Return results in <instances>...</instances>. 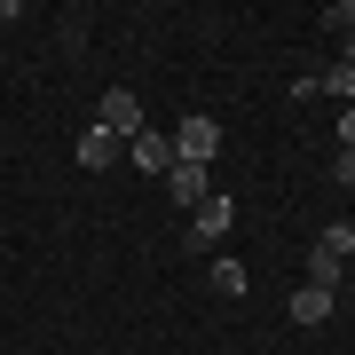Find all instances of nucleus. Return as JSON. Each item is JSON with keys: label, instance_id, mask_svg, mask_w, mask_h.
Returning <instances> with one entry per match:
<instances>
[{"label": "nucleus", "instance_id": "6", "mask_svg": "<svg viewBox=\"0 0 355 355\" xmlns=\"http://www.w3.org/2000/svg\"><path fill=\"white\" fill-rule=\"evenodd\" d=\"M127 158L142 166V174H166V166H174V135H158V127H142V135L127 142Z\"/></svg>", "mask_w": 355, "mask_h": 355}, {"label": "nucleus", "instance_id": "13", "mask_svg": "<svg viewBox=\"0 0 355 355\" xmlns=\"http://www.w3.org/2000/svg\"><path fill=\"white\" fill-rule=\"evenodd\" d=\"M340 150H355V103L340 111Z\"/></svg>", "mask_w": 355, "mask_h": 355}, {"label": "nucleus", "instance_id": "12", "mask_svg": "<svg viewBox=\"0 0 355 355\" xmlns=\"http://www.w3.org/2000/svg\"><path fill=\"white\" fill-rule=\"evenodd\" d=\"M331 182H340V190H355V150H340V158H331Z\"/></svg>", "mask_w": 355, "mask_h": 355}, {"label": "nucleus", "instance_id": "9", "mask_svg": "<svg viewBox=\"0 0 355 355\" xmlns=\"http://www.w3.org/2000/svg\"><path fill=\"white\" fill-rule=\"evenodd\" d=\"M316 253L347 268V261H355V221H331V229H324V237H316Z\"/></svg>", "mask_w": 355, "mask_h": 355}, {"label": "nucleus", "instance_id": "8", "mask_svg": "<svg viewBox=\"0 0 355 355\" xmlns=\"http://www.w3.org/2000/svg\"><path fill=\"white\" fill-rule=\"evenodd\" d=\"M331 316V292L324 284H300V292H292V324H324Z\"/></svg>", "mask_w": 355, "mask_h": 355}, {"label": "nucleus", "instance_id": "2", "mask_svg": "<svg viewBox=\"0 0 355 355\" xmlns=\"http://www.w3.org/2000/svg\"><path fill=\"white\" fill-rule=\"evenodd\" d=\"M214 150H221V119L214 111H190L174 127V158H190V166H214Z\"/></svg>", "mask_w": 355, "mask_h": 355}, {"label": "nucleus", "instance_id": "14", "mask_svg": "<svg viewBox=\"0 0 355 355\" xmlns=\"http://www.w3.org/2000/svg\"><path fill=\"white\" fill-rule=\"evenodd\" d=\"M340 64H347V71H355V32H347V40H340Z\"/></svg>", "mask_w": 355, "mask_h": 355}, {"label": "nucleus", "instance_id": "3", "mask_svg": "<svg viewBox=\"0 0 355 355\" xmlns=\"http://www.w3.org/2000/svg\"><path fill=\"white\" fill-rule=\"evenodd\" d=\"M166 198H174L182 214H198V205L214 198V182H205V166H190V158H174V166H166Z\"/></svg>", "mask_w": 355, "mask_h": 355}, {"label": "nucleus", "instance_id": "10", "mask_svg": "<svg viewBox=\"0 0 355 355\" xmlns=\"http://www.w3.org/2000/svg\"><path fill=\"white\" fill-rule=\"evenodd\" d=\"M205 284H214L221 300H237V292L253 284V277H245V261H214V268H205Z\"/></svg>", "mask_w": 355, "mask_h": 355}, {"label": "nucleus", "instance_id": "1", "mask_svg": "<svg viewBox=\"0 0 355 355\" xmlns=\"http://www.w3.org/2000/svg\"><path fill=\"white\" fill-rule=\"evenodd\" d=\"M95 127H103V135H119V142H135L142 127H150V119H142V95H135V87H103Z\"/></svg>", "mask_w": 355, "mask_h": 355}, {"label": "nucleus", "instance_id": "5", "mask_svg": "<svg viewBox=\"0 0 355 355\" xmlns=\"http://www.w3.org/2000/svg\"><path fill=\"white\" fill-rule=\"evenodd\" d=\"M292 95H324V103H355V71L347 64H324V71H308Z\"/></svg>", "mask_w": 355, "mask_h": 355}, {"label": "nucleus", "instance_id": "15", "mask_svg": "<svg viewBox=\"0 0 355 355\" xmlns=\"http://www.w3.org/2000/svg\"><path fill=\"white\" fill-rule=\"evenodd\" d=\"M347 277H355V261H347Z\"/></svg>", "mask_w": 355, "mask_h": 355}, {"label": "nucleus", "instance_id": "11", "mask_svg": "<svg viewBox=\"0 0 355 355\" xmlns=\"http://www.w3.org/2000/svg\"><path fill=\"white\" fill-rule=\"evenodd\" d=\"M324 32H340V40L355 32V0H340V8H324Z\"/></svg>", "mask_w": 355, "mask_h": 355}, {"label": "nucleus", "instance_id": "7", "mask_svg": "<svg viewBox=\"0 0 355 355\" xmlns=\"http://www.w3.org/2000/svg\"><path fill=\"white\" fill-rule=\"evenodd\" d=\"M119 158H127V142H119V135H103V127L79 135V166H87V174H103V166H119Z\"/></svg>", "mask_w": 355, "mask_h": 355}, {"label": "nucleus", "instance_id": "4", "mask_svg": "<svg viewBox=\"0 0 355 355\" xmlns=\"http://www.w3.org/2000/svg\"><path fill=\"white\" fill-rule=\"evenodd\" d=\"M229 229H237V205H229V198L214 190V198H205L198 214H190V245H221Z\"/></svg>", "mask_w": 355, "mask_h": 355}]
</instances>
